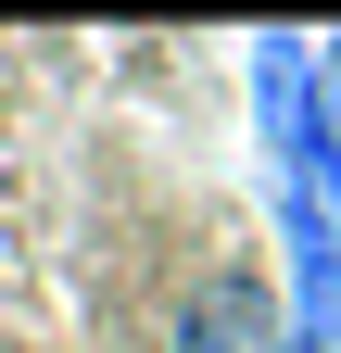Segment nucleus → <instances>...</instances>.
I'll return each instance as SVG.
<instances>
[{"label":"nucleus","mask_w":341,"mask_h":353,"mask_svg":"<svg viewBox=\"0 0 341 353\" xmlns=\"http://www.w3.org/2000/svg\"><path fill=\"white\" fill-rule=\"evenodd\" d=\"M316 88H329V139H341V38H316Z\"/></svg>","instance_id":"obj_4"},{"label":"nucleus","mask_w":341,"mask_h":353,"mask_svg":"<svg viewBox=\"0 0 341 353\" xmlns=\"http://www.w3.org/2000/svg\"><path fill=\"white\" fill-rule=\"evenodd\" d=\"M278 328L291 353H341V214L316 190H278Z\"/></svg>","instance_id":"obj_2"},{"label":"nucleus","mask_w":341,"mask_h":353,"mask_svg":"<svg viewBox=\"0 0 341 353\" xmlns=\"http://www.w3.org/2000/svg\"><path fill=\"white\" fill-rule=\"evenodd\" d=\"M253 139H266V190H316L341 214V139L304 38H253Z\"/></svg>","instance_id":"obj_1"},{"label":"nucleus","mask_w":341,"mask_h":353,"mask_svg":"<svg viewBox=\"0 0 341 353\" xmlns=\"http://www.w3.org/2000/svg\"><path fill=\"white\" fill-rule=\"evenodd\" d=\"M164 353H291V328H278V290L253 278V265H215L190 303H177V341Z\"/></svg>","instance_id":"obj_3"}]
</instances>
